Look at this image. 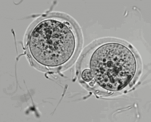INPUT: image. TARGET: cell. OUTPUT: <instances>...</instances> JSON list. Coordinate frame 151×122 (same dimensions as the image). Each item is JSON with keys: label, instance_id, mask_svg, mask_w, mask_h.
Masks as SVG:
<instances>
[{"label": "cell", "instance_id": "6da1fadb", "mask_svg": "<svg viewBox=\"0 0 151 122\" xmlns=\"http://www.w3.org/2000/svg\"><path fill=\"white\" fill-rule=\"evenodd\" d=\"M28 31L29 53L39 65L58 67L69 61L74 53L76 30L61 14L42 15Z\"/></svg>", "mask_w": 151, "mask_h": 122}, {"label": "cell", "instance_id": "7a4b0ae2", "mask_svg": "<svg viewBox=\"0 0 151 122\" xmlns=\"http://www.w3.org/2000/svg\"><path fill=\"white\" fill-rule=\"evenodd\" d=\"M90 69L100 86L111 91L124 88L136 73L137 62L129 49L119 43H106L97 48L92 56Z\"/></svg>", "mask_w": 151, "mask_h": 122}, {"label": "cell", "instance_id": "3957f363", "mask_svg": "<svg viewBox=\"0 0 151 122\" xmlns=\"http://www.w3.org/2000/svg\"><path fill=\"white\" fill-rule=\"evenodd\" d=\"M81 77L84 81L87 82L91 81L94 78L92 72L89 69H86L83 71Z\"/></svg>", "mask_w": 151, "mask_h": 122}, {"label": "cell", "instance_id": "277c9868", "mask_svg": "<svg viewBox=\"0 0 151 122\" xmlns=\"http://www.w3.org/2000/svg\"><path fill=\"white\" fill-rule=\"evenodd\" d=\"M95 80H92L91 82L90 83H89V85L91 86H93L94 85V84L95 83Z\"/></svg>", "mask_w": 151, "mask_h": 122}]
</instances>
